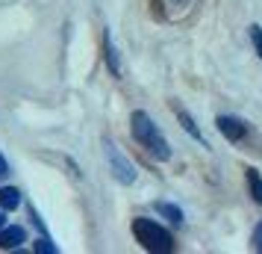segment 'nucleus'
Returning <instances> with one entry per match:
<instances>
[{
  "mask_svg": "<svg viewBox=\"0 0 262 254\" xmlns=\"http://www.w3.org/2000/svg\"><path fill=\"white\" fill-rule=\"evenodd\" d=\"M130 124H133V136H136V139L142 142V148H147L156 160H168V157H171V148H168L165 136L159 133V127L150 121L147 112L136 109V112H133V119H130Z\"/></svg>",
  "mask_w": 262,
  "mask_h": 254,
  "instance_id": "obj_1",
  "label": "nucleus"
},
{
  "mask_svg": "<svg viewBox=\"0 0 262 254\" xmlns=\"http://www.w3.org/2000/svg\"><path fill=\"white\" fill-rule=\"evenodd\" d=\"M133 233L142 242V248H147V251H171L174 248V237L162 225L150 222V219H136L133 222Z\"/></svg>",
  "mask_w": 262,
  "mask_h": 254,
  "instance_id": "obj_2",
  "label": "nucleus"
},
{
  "mask_svg": "<svg viewBox=\"0 0 262 254\" xmlns=\"http://www.w3.org/2000/svg\"><path fill=\"white\" fill-rule=\"evenodd\" d=\"M106 157H109V166H112V174H115L121 183H133L136 181V169H133V163L124 157L115 145H109V142H106Z\"/></svg>",
  "mask_w": 262,
  "mask_h": 254,
  "instance_id": "obj_3",
  "label": "nucleus"
},
{
  "mask_svg": "<svg viewBox=\"0 0 262 254\" xmlns=\"http://www.w3.org/2000/svg\"><path fill=\"white\" fill-rule=\"evenodd\" d=\"M215 127H218V130H221V136H227L230 142H238V139H245V133H248L245 121L233 119V115H218Z\"/></svg>",
  "mask_w": 262,
  "mask_h": 254,
  "instance_id": "obj_4",
  "label": "nucleus"
},
{
  "mask_svg": "<svg viewBox=\"0 0 262 254\" xmlns=\"http://www.w3.org/2000/svg\"><path fill=\"white\" fill-rule=\"evenodd\" d=\"M24 240V228H0V248H18Z\"/></svg>",
  "mask_w": 262,
  "mask_h": 254,
  "instance_id": "obj_5",
  "label": "nucleus"
},
{
  "mask_svg": "<svg viewBox=\"0 0 262 254\" xmlns=\"http://www.w3.org/2000/svg\"><path fill=\"white\" fill-rule=\"evenodd\" d=\"M0 207H3V210L21 207V192H18L15 186H3V189H0Z\"/></svg>",
  "mask_w": 262,
  "mask_h": 254,
  "instance_id": "obj_6",
  "label": "nucleus"
},
{
  "mask_svg": "<svg viewBox=\"0 0 262 254\" xmlns=\"http://www.w3.org/2000/svg\"><path fill=\"white\" fill-rule=\"evenodd\" d=\"M245 178H248V186H250L253 201H256V204H262V174L256 169H245Z\"/></svg>",
  "mask_w": 262,
  "mask_h": 254,
  "instance_id": "obj_7",
  "label": "nucleus"
},
{
  "mask_svg": "<svg viewBox=\"0 0 262 254\" xmlns=\"http://www.w3.org/2000/svg\"><path fill=\"white\" fill-rule=\"evenodd\" d=\"M156 213H162V216L168 219V222H174V225H183V210L174 204H168V201H159L156 204Z\"/></svg>",
  "mask_w": 262,
  "mask_h": 254,
  "instance_id": "obj_8",
  "label": "nucleus"
},
{
  "mask_svg": "<svg viewBox=\"0 0 262 254\" xmlns=\"http://www.w3.org/2000/svg\"><path fill=\"white\" fill-rule=\"evenodd\" d=\"M177 119H180V124L186 127V133H189V136H194L198 142H203V133H201V130H198V124L191 121V115H189V112H186V109H177Z\"/></svg>",
  "mask_w": 262,
  "mask_h": 254,
  "instance_id": "obj_9",
  "label": "nucleus"
},
{
  "mask_svg": "<svg viewBox=\"0 0 262 254\" xmlns=\"http://www.w3.org/2000/svg\"><path fill=\"white\" fill-rule=\"evenodd\" d=\"M103 45H106V60H109V71H112V74H121L118 50L112 48V38H109V33H103Z\"/></svg>",
  "mask_w": 262,
  "mask_h": 254,
  "instance_id": "obj_10",
  "label": "nucleus"
},
{
  "mask_svg": "<svg viewBox=\"0 0 262 254\" xmlns=\"http://www.w3.org/2000/svg\"><path fill=\"white\" fill-rule=\"evenodd\" d=\"M250 42H253V48H256V56L262 60V27L259 24L250 27Z\"/></svg>",
  "mask_w": 262,
  "mask_h": 254,
  "instance_id": "obj_11",
  "label": "nucleus"
},
{
  "mask_svg": "<svg viewBox=\"0 0 262 254\" xmlns=\"http://www.w3.org/2000/svg\"><path fill=\"white\" fill-rule=\"evenodd\" d=\"M36 251H38V254H45V251H48V254H56V245H53L50 240H45V237H41V240L36 242Z\"/></svg>",
  "mask_w": 262,
  "mask_h": 254,
  "instance_id": "obj_12",
  "label": "nucleus"
},
{
  "mask_svg": "<svg viewBox=\"0 0 262 254\" xmlns=\"http://www.w3.org/2000/svg\"><path fill=\"white\" fill-rule=\"evenodd\" d=\"M253 248L262 254V222L256 225V228H253Z\"/></svg>",
  "mask_w": 262,
  "mask_h": 254,
  "instance_id": "obj_13",
  "label": "nucleus"
},
{
  "mask_svg": "<svg viewBox=\"0 0 262 254\" xmlns=\"http://www.w3.org/2000/svg\"><path fill=\"white\" fill-rule=\"evenodd\" d=\"M3 174H6V160L0 157V178H3Z\"/></svg>",
  "mask_w": 262,
  "mask_h": 254,
  "instance_id": "obj_14",
  "label": "nucleus"
},
{
  "mask_svg": "<svg viewBox=\"0 0 262 254\" xmlns=\"http://www.w3.org/2000/svg\"><path fill=\"white\" fill-rule=\"evenodd\" d=\"M3 225H6V216H3V207H0V228H3Z\"/></svg>",
  "mask_w": 262,
  "mask_h": 254,
  "instance_id": "obj_15",
  "label": "nucleus"
}]
</instances>
